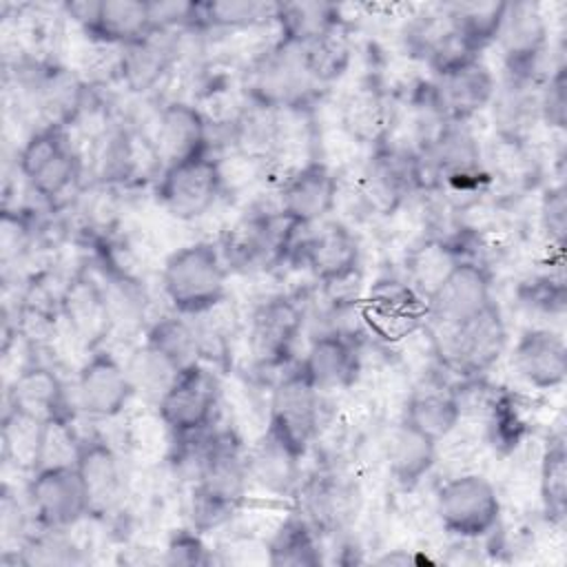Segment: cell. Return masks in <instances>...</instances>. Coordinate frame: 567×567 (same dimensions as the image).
<instances>
[{"label": "cell", "instance_id": "cell-18", "mask_svg": "<svg viewBox=\"0 0 567 567\" xmlns=\"http://www.w3.org/2000/svg\"><path fill=\"white\" fill-rule=\"evenodd\" d=\"M339 179L319 157H310L292 168L277 188V210L297 228H312L334 210Z\"/></svg>", "mask_w": 567, "mask_h": 567}, {"label": "cell", "instance_id": "cell-4", "mask_svg": "<svg viewBox=\"0 0 567 567\" xmlns=\"http://www.w3.org/2000/svg\"><path fill=\"white\" fill-rule=\"evenodd\" d=\"M306 230L290 259L303 266L337 306L359 303L343 295L346 288L357 290L361 284V244L354 230L339 219H326L315 230Z\"/></svg>", "mask_w": 567, "mask_h": 567}, {"label": "cell", "instance_id": "cell-12", "mask_svg": "<svg viewBox=\"0 0 567 567\" xmlns=\"http://www.w3.org/2000/svg\"><path fill=\"white\" fill-rule=\"evenodd\" d=\"M419 190H425V175L410 146L388 142L370 148L359 173V197L372 215H394Z\"/></svg>", "mask_w": 567, "mask_h": 567}, {"label": "cell", "instance_id": "cell-16", "mask_svg": "<svg viewBox=\"0 0 567 567\" xmlns=\"http://www.w3.org/2000/svg\"><path fill=\"white\" fill-rule=\"evenodd\" d=\"M27 501L38 527L71 529L89 518V501L73 461L44 463L27 483Z\"/></svg>", "mask_w": 567, "mask_h": 567}, {"label": "cell", "instance_id": "cell-48", "mask_svg": "<svg viewBox=\"0 0 567 567\" xmlns=\"http://www.w3.org/2000/svg\"><path fill=\"white\" fill-rule=\"evenodd\" d=\"M195 527H177L171 532L164 549V563L166 565H186V567H197V565H210L213 556Z\"/></svg>", "mask_w": 567, "mask_h": 567}, {"label": "cell", "instance_id": "cell-28", "mask_svg": "<svg viewBox=\"0 0 567 567\" xmlns=\"http://www.w3.org/2000/svg\"><path fill=\"white\" fill-rule=\"evenodd\" d=\"M509 365L514 374L538 392L556 390L567 377V346L560 332L551 328H525L512 352Z\"/></svg>", "mask_w": 567, "mask_h": 567}, {"label": "cell", "instance_id": "cell-17", "mask_svg": "<svg viewBox=\"0 0 567 567\" xmlns=\"http://www.w3.org/2000/svg\"><path fill=\"white\" fill-rule=\"evenodd\" d=\"M62 11L97 47L120 49L155 29L151 4L144 0H80L64 2Z\"/></svg>", "mask_w": 567, "mask_h": 567}, {"label": "cell", "instance_id": "cell-3", "mask_svg": "<svg viewBox=\"0 0 567 567\" xmlns=\"http://www.w3.org/2000/svg\"><path fill=\"white\" fill-rule=\"evenodd\" d=\"M239 91L246 100L270 111L308 115L326 89L310 78L297 47L275 40L248 60Z\"/></svg>", "mask_w": 567, "mask_h": 567}, {"label": "cell", "instance_id": "cell-9", "mask_svg": "<svg viewBox=\"0 0 567 567\" xmlns=\"http://www.w3.org/2000/svg\"><path fill=\"white\" fill-rule=\"evenodd\" d=\"M219 401V379L204 361H199L173 377L155 401V408L171 436L179 443H190L210 432Z\"/></svg>", "mask_w": 567, "mask_h": 567}, {"label": "cell", "instance_id": "cell-42", "mask_svg": "<svg viewBox=\"0 0 567 567\" xmlns=\"http://www.w3.org/2000/svg\"><path fill=\"white\" fill-rule=\"evenodd\" d=\"M529 401L512 390L494 392L487 401V439L501 454L514 452L532 432L527 416Z\"/></svg>", "mask_w": 567, "mask_h": 567}, {"label": "cell", "instance_id": "cell-44", "mask_svg": "<svg viewBox=\"0 0 567 567\" xmlns=\"http://www.w3.org/2000/svg\"><path fill=\"white\" fill-rule=\"evenodd\" d=\"M447 16L456 33L467 42L474 53H483L496 42L507 0H485V2H450L445 4Z\"/></svg>", "mask_w": 567, "mask_h": 567}, {"label": "cell", "instance_id": "cell-26", "mask_svg": "<svg viewBox=\"0 0 567 567\" xmlns=\"http://www.w3.org/2000/svg\"><path fill=\"white\" fill-rule=\"evenodd\" d=\"M179 31L155 27L140 40L120 47L117 80L128 93H148L171 73V69L179 60Z\"/></svg>", "mask_w": 567, "mask_h": 567}, {"label": "cell", "instance_id": "cell-8", "mask_svg": "<svg viewBox=\"0 0 567 567\" xmlns=\"http://www.w3.org/2000/svg\"><path fill=\"white\" fill-rule=\"evenodd\" d=\"M434 514L447 536L470 543L487 538L498 529L503 501L487 476L465 472L447 478L436 489Z\"/></svg>", "mask_w": 567, "mask_h": 567}, {"label": "cell", "instance_id": "cell-31", "mask_svg": "<svg viewBox=\"0 0 567 567\" xmlns=\"http://www.w3.org/2000/svg\"><path fill=\"white\" fill-rule=\"evenodd\" d=\"M62 317L86 350L102 346L113 326V308L106 290L84 275H75L62 290Z\"/></svg>", "mask_w": 567, "mask_h": 567}, {"label": "cell", "instance_id": "cell-24", "mask_svg": "<svg viewBox=\"0 0 567 567\" xmlns=\"http://www.w3.org/2000/svg\"><path fill=\"white\" fill-rule=\"evenodd\" d=\"M7 410L40 425L71 423L73 408L58 372L44 363L24 365L7 388Z\"/></svg>", "mask_w": 567, "mask_h": 567}, {"label": "cell", "instance_id": "cell-32", "mask_svg": "<svg viewBox=\"0 0 567 567\" xmlns=\"http://www.w3.org/2000/svg\"><path fill=\"white\" fill-rule=\"evenodd\" d=\"M383 458L396 487L412 492L434 470L439 443L399 419L383 443Z\"/></svg>", "mask_w": 567, "mask_h": 567}, {"label": "cell", "instance_id": "cell-19", "mask_svg": "<svg viewBox=\"0 0 567 567\" xmlns=\"http://www.w3.org/2000/svg\"><path fill=\"white\" fill-rule=\"evenodd\" d=\"M75 388L80 408L93 419L120 416L137 392L131 370L106 346L86 350Z\"/></svg>", "mask_w": 567, "mask_h": 567}, {"label": "cell", "instance_id": "cell-10", "mask_svg": "<svg viewBox=\"0 0 567 567\" xmlns=\"http://www.w3.org/2000/svg\"><path fill=\"white\" fill-rule=\"evenodd\" d=\"M507 323L496 301L470 319L443 328V341H436L443 365L461 381L483 379L507 350Z\"/></svg>", "mask_w": 567, "mask_h": 567}, {"label": "cell", "instance_id": "cell-14", "mask_svg": "<svg viewBox=\"0 0 567 567\" xmlns=\"http://www.w3.org/2000/svg\"><path fill=\"white\" fill-rule=\"evenodd\" d=\"M503 78L518 82H540L543 62L549 51V22L543 4L534 0H507V11L498 31Z\"/></svg>", "mask_w": 567, "mask_h": 567}, {"label": "cell", "instance_id": "cell-2", "mask_svg": "<svg viewBox=\"0 0 567 567\" xmlns=\"http://www.w3.org/2000/svg\"><path fill=\"white\" fill-rule=\"evenodd\" d=\"M228 275L217 241L197 239L164 259L159 281L173 312L204 317L228 299Z\"/></svg>", "mask_w": 567, "mask_h": 567}, {"label": "cell", "instance_id": "cell-6", "mask_svg": "<svg viewBox=\"0 0 567 567\" xmlns=\"http://www.w3.org/2000/svg\"><path fill=\"white\" fill-rule=\"evenodd\" d=\"M299 233L275 210H250L224 230L217 246L228 272L255 275L290 259Z\"/></svg>", "mask_w": 567, "mask_h": 567}, {"label": "cell", "instance_id": "cell-30", "mask_svg": "<svg viewBox=\"0 0 567 567\" xmlns=\"http://www.w3.org/2000/svg\"><path fill=\"white\" fill-rule=\"evenodd\" d=\"M430 82L443 113L454 124H470L472 117L489 109L498 84L492 69L481 58L432 75Z\"/></svg>", "mask_w": 567, "mask_h": 567}, {"label": "cell", "instance_id": "cell-45", "mask_svg": "<svg viewBox=\"0 0 567 567\" xmlns=\"http://www.w3.org/2000/svg\"><path fill=\"white\" fill-rule=\"evenodd\" d=\"M518 299L529 310H538L543 315H563L565 312V277L558 266L554 272H543L525 279L518 286Z\"/></svg>", "mask_w": 567, "mask_h": 567}, {"label": "cell", "instance_id": "cell-46", "mask_svg": "<svg viewBox=\"0 0 567 567\" xmlns=\"http://www.w3.org/2000/svg\"><path fill=\"white\" fill-rule=\"evenodd\" d=\"M538 226L545 235L547 246L556 255H563L567 237V190L563 182L543 188L538 202Z\"/></svg>", "mask_w": 567, "mask_h": 567}, {"label": "cell", "instance_id": "cell-47", "mask_svg": "<svg viewBox=\"0 0 567 567\" xmlns=\"http://www.w3.org/2000/svg\"><path fill=\"white\" fill-rule=\"evenodd\" d=\"M538 117L551 131L567 128V66L563 60L540 82Z\"/></svg>", "mask_w": 567, "mask_h": 567}, {"label": "cell", "instance_id": "cell-13", "mask_svg": "<svg viewBox=\"0 0 567 567\" xmlns=\"http://www.w3.org/2000/svg\"><path fill=\"white\" fill-rule=\"evenodd\" d=\"M365 332L385 346H396L427 326L430 306L405 279H377L357 303Z\"/></svg>", "mask_w": 567, "mask_h": 567}, {"label": "cell", "instance_id": "cell-37", "mask_svg": "<svg viewBox=\"0 0 567 567\" xmlns=\"http://www.w3.org/2000/svg\"><path fill=\"white\" fill-rule=\"evenodd\" d=\"M543 82V80H540ZM540 82H518L509 78H501L496 84L494 100L489 104L494 133L507 137L532 140V128L538 117V91Z\"/></svg>", "mask_w": 567, "mask_h": 567}, {"label": "cell", "instance_id": "cell-15", "mask_svg": "<svg viewBox=\"0 0 567 567\" xmlns=\"http://www.w3.org/2000/svg\"><path fill=\"white\" fill-rule=\"evenodd\" d=\"M306 323L299 297L277 292L261 299L248 317V350L257 368H288Z\"/></svg>", "mask_w": 567, "mask_h": 567}, {"label": "cell", "instance_id": "cell-5", "mask_svg": "<svg viewBox=\"0 0 567 567\" xmlns=\"http://www.w3.org/2000/svg\"><path fill=\"white\" fill-rule=\"evenodd\" d=\"M18 173L49 208L69 202L82 175V157L62 124H40L18 151Z\"/></svg>", "mask_w": 567, "mask_h": 567}, {"label": "cell", "instance_id": "cell-34", "mask_svg": "<svg viewBox=\"0 0 567 567\" xmlns=\"http://www.w3.org/2000/svg\"><path fill=\"white\" fill-rule=\"evenodd\" d=\"M142 346L175 374L193 363L204 361L206 352V343L195 319L177 312L153 321L144 332Z\"/></svg>", "mask_w": 567, "mask_h": 567}, {"label": "cell", "instance_id": "cell-43", "mask_svg": "<svg viewBox=\"0 0 567 567\" xmlns=\"http://www.w3.org/2000/svg\"><path fill=\"white\" fill-rule=\"evenodd\" d=\"M277 2L257 0H208L195 2L193 31H221V29H252L259 24H275Z\"/></svg>", "mask_w": 567, "mask_h": 567}, {"label": "cell", "instance_id": "cell-29", "mask_svg": "<svg viewBox=\"0 0 567 567\" xmlns=\"http://www.w3.org/2000/svg\"><path fill=\"white\" fill-rule=\"evenodd\" d=\"M301 365L321 394L348 390L361 374V348L348 330L330 328L310 339Z\"/></svg>", "mask_w": 567, "mask_h": 567}, {"label": "cell", "instance_id": "cell-38", "mask_svg": "<svg viewBox=\"0 0 567 567\" xmlns=\"http://www.w3.org/2000/svg\"><path fill=\"white\" fill-rule=\"evenodd\" d=\"M266 558L272 567H317L323 563L321 536L297 509L268 538Z\"/></svg>", "mask_w": 567, "mask_h": 567}, {"label": "cell", "instance_id": "cell-40", "mask_svg": "<svg viewBox=\"0 0 567 567\" xmlns=\"http://www.w3.org/2000/svg\"><path fill=\"white\" fill-rule=\"evenodd\" d=\"M538 501L549 525H563L567 512V447L563 430L547 436L538 463Z\"/></svg>", "mask_w": 567, "mask_h": 567}, {"label": "cell", "instance_id": "cell-25", "mask_svg": "<svg viewBox=\"0 0 567 567\" xmlns=\"http://www.w3.org/2000/svg\"><path fill=\"white\" fill-rule=\"evenodd\" d=\"M159 155L162 168L210 153V124L195 102L168 100L155 115V131L151 135Z\"/></svg>", "mask_w": 567, "mask_h": 567}, {"label": "cell", "instance_id": "cell-35", "mask_svg": "<svg viewBox=\"0 0 567 567\" xmlns=\"http://www.w3.org/2000/svg\"><path fill=\"white\" fill-rule=\"evenodd\" d=\"M465 250L454 235H430L412 246L405 257V281L425 301L434 295L447 272L465 259Z\"/></svg>", "mask_w": 567, "mask_h": 567}, {"label": "cell", "instance_id": "cell-21", "mask_svg": "<svg viewBox=\"0 0 567 567\" xmlns=\"http://www.w3.org/2000/svg\"><path fill=\"white\" fill-rule=\"evenodd\" d=\"M299 512L310 520L319 536L343 532L359 514V485L334 472L319 470L299 483Z\"/></svg>", "mask_w": 567, "mask_h": 567}, {"label": "cell", "instance_id": "cell-22", "mask_svg": "<svg viewBox=\"0 0 567 567\" xmlns=\"http://www.w3.org/2000/svg\"><path fill=\"white\" fill-rule=\"evenodd\" d=\"M492 301L494 297L489 266L485 261L465 257L447 272V277L427 299V321L436 323L439 328H450L481 312Z\"/></svg>", "mask_w": 567, "mask_h": 567}, {"label": "cell", "instance_id": "cell-23", "mask_svg": "<svg viewBox=\"0 0 567 567\" xmlns=\"http://www.w3.org/2000/svg\"><path fill=\"white\" fill-rule=\"evenodd\" d=\"M73 463L86 492L89 516L104 518L124 496V465L120 454L109 439L91 432L78 439Z\"/></svg>", "mask_w": 567, "mask_h": 567}, {"label": "cell", "instance_id": "cell-11", "mask_svg": "<svg viewBox=\"0 0 567 567\" xmlns=\"http://www.w3.org/2000/svg\"><path fill=\"white\" fill-rule=\"evenodd\" d=\"M226 173L219 157L210 153L164 166L153 182L157 206L177 221L204 217L224 195Z\"/></svg>", "mask_w": 567, "mask_h": 567}, {"label": "cell", "instance_id": "cell-41", "mask_svg": "<svg viewBox=\"0 0 567 567\" xmlns=\"http://www.w3.org/2000/svg\"><path fill=\"white\" fill-rule=\"evenodd\" d=\"M301 62L310 78L328 89L337 80H341L350 64H352V38H350V27L348 22L341 27H334L332 31L310 40L308 44L297 47Z\"/></svg>", "mask_w": 567, "mask_h": 567}, {"label": "cell", "instance_id": "cell-39", "mask_svg": "<svg viewBox=\"0 0 567 567\" xmlns=\"http://www.w3.org/2000/svg\"><path fill=\"white\" fill-rule=\"evenodd\" d=\"M299 470L301 461L266 430L248 450L250 481L272 494H290L295 487H299Z\"/></svg>", "mask_w": 567, "mask_h": 567}, {"label": "cell", "instance_id": "cell-27", "mask_svg": "<svg viewBox=\"0 0 567 567\" xmlns=\"http://www.w3.org/2000/svg\"><path fill=\"white\" fill-rule=\"evenodd\" d=\"M483 162L489 177V190L496 188L505 199L529 195L543 182V162L536 155L532 140L494 133L483 144Z\"/></svg>", "mask_w": 567, "mask_h": 567}, {"label": "cell", "instance_id": "cell-1", "mask_svg": "<svg viewBox=\"0 0 567 567\" xmlns=\"http://www.w3.org/2000/svg\"><path fill=\"white\" fill-rule=\"evenodd\" d=\"M248 483V447L239 434L235 430L208 432L195 463L190 527L208 534L228 523L244 505Z\"/></svg>", "mask_w": 567, "mask_h": 567}, {"label": "cell", "instance_id": "cell-33", "mask_svg": "<svg viewBox=\"0 0 567 567\" xmlns=\"http://www.w3.org/2000/svg\"><path fill=\"white\" fill-rule=\"evenodd\" d=\"M463 410V399L456 388L445 383H425L410 392L401 419L441 443L461 425Z\"/></svg>", "mask_w": 567, "mask_h": 567}, {"label": "cell", "instance_id": "cell-7", "mask_svg": "<svg viewBox=\"0 0 567 567\" xmlns=\"http://www.w3.org/2000/svg\"><path fill=\"white\" fill-rule=\"evenodd\" d=\"M321 396L323 394L315 388L301 361L288 365L270 392L266 432L299 461L306 458L319 439Z\"/></svg>", "mask_w": 567, "mask_h": 567}, {"label": "cell", "instance_id": "cell-36", "mask_svg": "<svg viewBox=\"0 0 567 567\" xmlns=\"http://www.w3.org/2000/svg\"><path fill=\"white\" fill-rule=\"evenodd\" d=\"M341 7L326 0H299V2H277L275 29L277 42L288 47H301L310 40L346 24Z\"/></svg>", "mask_w": 567, "mask_h": 567}, {"label": "cell", "instance_id": "cell-20", "mask_svg": "<svg viewBox=\"0 0 567 567\" xmlns=\"http://www.w3.org/2000/svg\"><path fill=\"white\" fill-rule=\"evenodd\" d=\"M396 120L399 104L392 91L374 75L359 80L339 106V126L346 137L368 148L392 142Z\"/></svg>", "mask_w": 567, "mask_h": 567}]
</instances>
